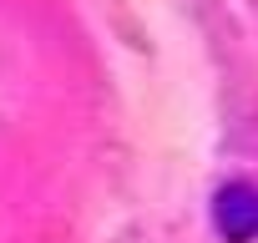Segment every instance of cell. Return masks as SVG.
Masks as SVG:
<instances>
[{
	"label": "cell",
	"instance_id": "6da1fadb",
	"mask_svg": "<svg viewBox=\"0 0 258 243\" xmlns=\"http://www.w3.org/2000/svg\"><path fill=\"white\" fill-rule=\"evenodd\" d=\"M213 228L228 243H253L258 238V188L248 183H228L213 198Z\"/></svg>",
	"mask_w": 258,
	"mask_h": 243
}]
</instances>
